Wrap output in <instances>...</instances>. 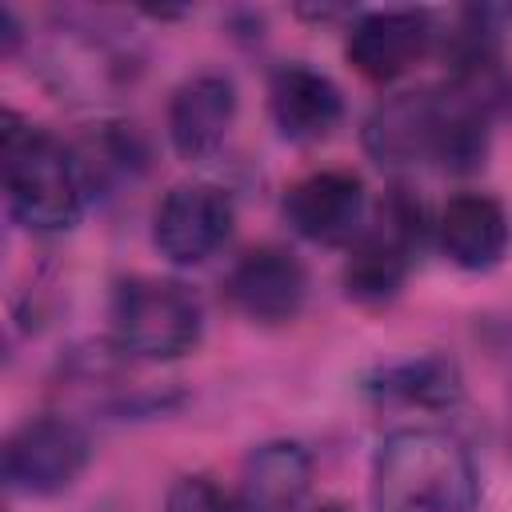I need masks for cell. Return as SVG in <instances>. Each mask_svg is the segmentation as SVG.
<instances>
[{
	"instance_id": "1",
	"label": "cell",
	"mask_w": 512,
	"mask_h": 512,
	"mask_svg": "<svg viewBox=\"0 0 512 512\" xmlns=\"http://www.w3.org/2000/svg\"><path fill=\"white\" fill-rule=\"evenodd\" d=\"M368 504L372 512H476L480 476L452 432L400 428L372 456Z\"/></svg>"
},
{
	"instance_id": "2",
	"label": "cell",
	"mask_w": 512,
	"mask_h": 512,
	"mask_svg": "<svg viewBox=\"0 0 512 512\" xmlns=\"http://www.w3.org/2000/svg\"><path fill=\"white\" fill-rule=\"evenodd\" d=\"M0 164L8 212L28 232H68L80 224L88 204L84 160L48 128H36L20 112L4 108L0 116Z\"/></svg>"
},
{
	"instance_id": "3",
	"label": "cell",
	"mask_w": 512,
	"mask_h": 512,
	"mask_svg": "<svg viewBox=\"0 0 512 512\" xmlns=\"http://www.w3.org/2000/svg\"><path fill=\"white\" fill-rule=\"evenodd\" d=\"M112 348L136 360H180L200 344L204 308L192 288L160 276H128L112 292Z\"/></svg>"
},
{
	"instance_id": "4",
	"label": "cell",
	"mask_w": 512,
	"mask_h": 512,
	"mask_svg": "<svg viewBox=\"0 0 512 512\" xmlns=\"http://www.w3.org/2000/svg\"><path fill=\"white\" fill-rule=\"evenodd\" d=\"M424 244V208L408 188H392L376 212V224H368L352 256L344 264V292L356 304H384L392 300L408 272L412 260Z\"/></svg>"
},
{
	"instance_id": "5",
	"label": "cell",
	"mask_w": 512,
	"mask_h": 512,
	"mask_svg": "<svg viewBox=\"0 0 512 512\" xmlns=\"http://www.w3.org/2000/svg\"><path fill=\"white\" fill-rule=\"evenodd\" d=\"M92 460L88 432L68 416H36L4 444V484L20 496H56L80 480Z\"/></svg>"
},
{
	"instance_id": "6",
	"label": "cell",
	"mask_w": 512,
	"mask_h": 512,
	"mask_svg": "<svg viewBox=\"0 0 512 512\" xmlns=\"http://www.w3.org/2000/svg\"><path fill=\"white\" fill-rule=\"evenodd\" d=\"M232 224H236V208L224 188L176 184L152 216V244L168 264L192 268L228 244Z\"/></svg>"
},
{
	"instance_id": "7",
	"label": "cell",
	"mask_w": 512,
	"mask_h": 512,
	"mask_svg": "<svg viewBox=\"0 0 512 512\" xmlns=\"http://www.w3.org/2000/svg\"><path fill=\"white\" fill-rule=\"evenodd\" d=\"M436 40H440V28L428 8H384L352 20L344 52L364 80L388 84L412 72L436 48Z\"/></svg>"
},
{
	"instance_id": "8",
	"label": "cell",
	"mask_w": 512,
	"mask_h": 512,
	"mask_svg": "<svg viewBox=\"0 0 512 512\" xmlns=\"http://www.w3.org/2000/svg\"><path fill=\"white\" fill-rule=\"evenodd\" d=\"M364 180L348 168H320L284 192V220L312 244H348L364 232Z\"/></svg>"
},
{
	"instance_id": "9",
	"label": "cell",
	"mask_w": 512,
	"mask_h": 512,
	"mask_svg": "<svg viewBox=\"0 0 512 512\" xmlns=\"http://www.w3.org/2000/svg\"><path fill=\"white\" fill-rule=\"evenodd\" d=\"M444 124V96L440 88H412L380 100L364 120V148L384 168L432 164Z\"/></svg>"
},
{
	"instance_id": "10",
	"label": "cell",
	"mask_w": 512,
	"mask_h": 512,
	"mask_svg": "<svg viewBox=\"0 0 512 512\" xmlns=\"http://www.w3.org/2000/svg\"><path fill=\"white\" fill-rule=\"evenodd\" d=\"M224 292H228L232 308L240 316H248L252 324H288L304 308L308 272L288 248L264 244V248L244 252L232 264Z\"/></svg>"
},
{
	"instance_id": "11",
	"label": "cell",
	"mask_w": 512,
	"mask_h": 512,
	"mask_svg": "<svg viewBox=\"0 0 512 512\" xmlns=\"http://www.w3.org/2000/svg\"><path fill=\"white\" fill-rule=\"evenodd\" d=\"M236 84L224 72L188 76L168 100V140L188 164H208L236 124Z\"/></svg>"
},
{
	"instance_id": "12",
	"label": "cell",
	"mask_w": 512,
	"mask_h": 512,
	"mask_svg": "<svg viewBox=\"0 0 512 512\" xmlns=\"http://www.w3.org/2000/svg\"><path fill=\"white\" fill-rule=\"evenodd\" d=\"M268 108H272V124L292 144L324 140L344 120V96H340L336 80L316 72V68H308V64H300V60L280 64L272 72Z\"/></svg>"
},
{
	"instance_id": "13",
	"label": "cell",
	"mask_w": 512,
	"mask_h": 512,
	"mask_svg": "<svg viewBox=\"0 0 512 512\" xmlns=\"http://www.w3.org/2000/svg\"><path fill=\"white\" fill-rule=\"evenodd\" d=\"M436 232H440L444 256L464 272H484V268L500 264L508 252V240H512V224H508L504 204L496 196H484V192L452 196L440 212Z\"/></svg>"
},
{
	"instance_id": "14",
	"label": "cell",
	"mask_w": 512,
	"mask_h": 512,
	"mask_svg": "<svg viewBox=\"0 0 512 512\" xmlns=\"http://www.w3.org/2000/svg\"><path fill=\"white\" fill-rule=\"evenodd\" d=\"M312 488V452L300 440H264L240 468V512H296Z\"/></svg>"
},
{
	"instance_id": "15",
	"label": "cell",
	"mask_w": 512,
	"mask_h": 512,
	"mask_svg": "<svg viewBox=\"0 0 512 512\" xmlns=\"http://www.w3.org/2000/svg\"><path fill=\"white\" fill-rule=\"evenodd\" d=\"M360 392L372 404H400V408H452L464 392L460 364L440 352H420L404 360L376 364L360 376Z\"/></svg>"
},
{
	"instance_id": "16",
	"label": "cell",
	"mask_w": 512,
	"mask_h": 512,
	"mask_svg": "<svg viewBox=\"0 0 512 512\" xmlns=\"http://www.w3.org/2000/svg\"><path fill=\"white\" fill-rule=\"evenodd\" d=\"M164 512H240V500L232 492H224L212 476L192 472V476H180L168 488Z\"/></svg>"
},
{
	"instance_id": "17",
	"label": "cell",
	"mask_w": 512,
	"mask_h": 512,
	"mask_svg": "<svg viewBox=\"0 0 512 512\" xmlns=\"http://www.w3.org/2000/svg\"><path fill=\"white\" fill-rule=\"evenodd\" d=\"M20 44V24H16V12L12 8H0V48L4 56H12Z\"/></svg>"
},
{
	"instance_id": "18",
	"label": "cell",
	"mask_w": 512,
	"mask_h": 512,
	"mask_svg": "<svg viewBox=\"0 0 512 512\" xmlns=\"http://www.w3.org/2000/svg\"><path fill=\"white\" fill-rule=\"evenodd\" d=\"M312 512H352V508L340 504V500H328V504H320V508H312Z\"/></svg>"
}]
</instances>
